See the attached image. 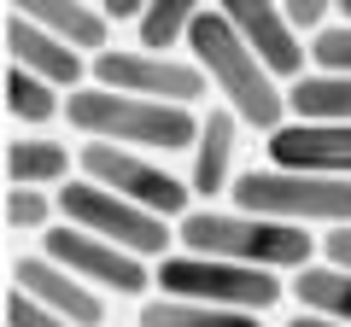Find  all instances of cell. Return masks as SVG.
I'll return each mask as SVG.
<instances>
[{
  "label": "cell",
  "instance_id": "obj_1",
  "mask_svg": "<svg viewBox=\"0 0 351 327\" xmlns=\"http://www.w3.org/2000/svg\"><path fill=\"white\" fill-rule=\"evenodd\" d=\"M176 246L199 257H223V263H246V269H293L316 263L322 239L311 228L276 222V216H252V211H223V205H199L176 222Z\"/></svg>",
  "mask_w": 351,
  "mask_h": 327
},
{
  "label": "cell",
  "instance_id": "obj_2",
  "mask_svg": "<svg viewBox=\"0 0 351 327\" xmlns=\"http://www.w3.org/2000/svg\"><path fill=\"white\" fill-rule=\"evenodd\" d=\"M188 53L199 59V70L211 76V88L223 94V105L240 117V123L263 129V135H276L287 123V88L276 82V70L258 59V53L240 41V29L228 24L223 12H199V24L188 29Z\"/></svg>",
  "mask_w": 351,
  "mask_h": 327
},
{
  "label": "cell",
  "instance_id": "obj_3",
  "mask_svg": "<svg viewBox=\"0 0 351 327\" xmlns=\"http://www.w3.org/2000/svg\"><path fill=\"white\" fill-rule=\"evenodd\" d=\"M64 117L88 140H112V146H135V152H193V140H199L193 105L135 100V94L106 88V82H88V88L64 94Z\"/></svg>",
  "mask_w": 351,
  "mask_h": 327
},
{
  "label": "cell",
  "instance_id": "obj_4",
  "mask_svg": "<svg viewBox=\"0 0 351 327\" xmlns=\"http://www.w3.org/2000/svg\"><path fill=\"white\" fill-rule=\"evenodd\" d=\"M228 199H234V211L276 216L293 228H351V181L339 176H304V170L258 164V170L234 176Z\"/></svg>",
  "mask_w": 351,
  "mask_h": 327
},
{
  "label": "cell",
  "instance_id": "obj_5",
  "mask_svg": "<svg viewBox=\"0 0 351 327\" xmlns=\"http://www.w3.org/2000/svg\"><path fill=\"white\" fill-rule=\"evenodd\" d=\"M53 199H59V216H64L71 228L100 234V239H112V246H123V252L147 257V263H164V257H170V246H176V222H164V216L129 205L123 193L100 187V181H88V176L64 181Z\"/></svg>",
  "mask_w": 351,
  "mask_h": 327
},
{
  "label": "cell",
  "instance_id": "obj_6",
  "mask_svg": "<svg viewBox=\"0 0 351 327\" xmlns=\"http://www.w3.org/2000/svg\"><path fill=\"white\" fill-rule=\"evenodd\" d=\"M152 280L164 287V298H193V304H223V310H252L269 315L281 304V280L276 269H246V263H223V257H199V252H170Z\"/></svg>",
  "mask_w": 351,
  "mask_h": 327
},
{
  "label": "cell",
  "instance_id": "obj_7",
  "mask_svg": "<svg viewBox=\"0 0 351 327\" xmlns=\"http://www.w3.org/2000/svg\"><path fill=\"white\" fill-rule=\"evenodd\" d=\"M82 176L100 181V187L123 193L129 205H141V211L164 216V222H182V216L193 211V187L182 176H170L158 158H147V152L135 146H112V140H88L82 146Z\"/></svg>",
  "mask_w": 351,
  "mask_h": 327
},
{
  "label": "cell",
  "instance_id": "obj_8",
  "mask_svg": "<svg viewBox=\"0 0 351 327\" xmlns=\"http://www.w3.org/2000/svg\"><path fill=\"white\" fill-rule=\"evenodd\" d=\"M94 82L135 100H164V105H199L211 94V76L199 70V59L182 53H147V47H106L94 53Z\"/></svg>",
  "mask_w": 351,
  "mask_h": 327
},
{
  "label": "cell",
  "instance_id": "obj_9",
  "mask_svg": "<svg viewBox=\"0 0 351 327\" xmlns=\"http://www.w3.org/2000/svg\"><path fill=\"white\" fill-rule=\"evenodd\" d=\"M41 252L59 257L71 275H82L94 292L141 298L147 287H158V280H152V269H147V257L123 252V246H112V239H100V234H82V228H71V222H53L47 234H41Z\"/></svg>",
  "mask_w": 351,
  "mask_h": 327
},
{
  "label": "cell",
  "instance_id": "obj_10",
  "mask_svg": "<svg viewBox=\"0 0 351 327\" xmlns=\"http://www.w3.org/2000/svg\"><path fill=\"white\" fill-rule=\"evenodd\" d=\"M217 12L240 29V41H246L269 70H276V82H299V76L311 70V41L293 29V18L281 12V0H217Z\"/></svg>",
  "mask_w": 351,
  "mask_h": 327
},
{
  "label": "cell",
  "instance_id": "obj_11",
  "mask_svg": "<svg viewBox=\"0 0 351 327\" xmlns=\"http://www.w3.org/2000/svg\"><path fill=\"white\" fill-rule=\"evenodd\" d=\"M12 287L29 292L36 304H47V310L71 315L76 327H106V298L88 287L82 275H71L59 257H47V252H24V257H12Z\"/></svg>",
  "mask_w": 351,
  "mask_h": 327
},
{
  "label": "cell",
  "instance_id": "obj_12",
  "mask_svg": "<svg viewBox=\"0 0 351 327\" xmlns=\"http://www.w3.org/2000/svg\"><path fill=\"white\" fill-rule=\"evenodd\" d=\"M263 140H269V164L281 170L351 181V123H281Z\"/></svg>",
  "mask_w": 351,
  "mask_h": 327
},
{
  "label": "cell",
  "instance_id": "obj_13",
  "mask_svg": "<svg viewBox=\"0 0 351 327\" xmlns=\"http://www.w3.org/2000/svg\"><path fill=\"white\" fill-rule=\"evenodd\" d=\"M6 59L24 64L29 76H41V82H53L59 94H76L82 88V70H88V53L71 47L64 36H53V29L29 24V18L6 12Z\"/></svg>",
  "mask_w": 351,
  "mask_h": 327
},
{
  "label": "cell",
  "instance_id": "obj_14",
  "mask_svg": "<svg viewBox=\"0 0 351 327\" xmlns=\"http://www.w3.org/2000/svg\"><path fill=\"white\" fill-rule=\"evenodd\" d=\"M234 123L240 117L228 105H211L199 117V140L188 152V187L199 199H228V187H234V176H228L234 170Z\"/></svg>",
  "mask_w": 351,
  "mask_h": 327
},
{
  "label": "cell",
  "instance_id": "obj_15",
  "mask_svg": "<svg viewBox=\"0 0 351 327\" xmlns=\"http://www.w3.org/2000/svg\"><path fill=\"white\" fill-rule=\"evenodd\" d=\"M6 12H18V18H29V24L64 36L71 47H82L88 59L112 47V18L100 12V0H6Z\"/></svg>",
  "mask_w": 351,
  "mask_h": 327
},
{
  "label": "cell",
  "instance_id": "obj_16",
  "mask_svg": "<svg viewBox=\"0 0 351 327\" xmlns=\"http://www.w3.org/2000/svg\"><path fill=\"white\" fill-rule=\"evenodd\" d=\"M76 158L71 146H59V140L47 135H12L6 140V187H64Z\"/></svg>",
  "mask_w": 351,
  "mask_h": 327
},
{
  "label": "cell",
  "instance_id": "obj_17",
  "mask_svg": "<svg viewBox=\"0 0 351 327\" xmlns=\"http://www.w3.org/2000/svg\"><path fill=\"white\" fill-rule=\"evenodd\" d=\"M287 105L299 123H351V76L304 70L299 82H287Z\"/></svg>",
  "mask_w": 351,
  "mask_h": 327
},
{
  "label": "cell",
  "instance_id": "obj_18",
  "mask_svg": "<svg viewBox=\"0 0 351 327\" xmlns=\"http://www.w3.org/2000/svg\"><path fill=\"white\" fill-rule=\"evenodd\" d=\"M293 298H299V310L311 315H328V322H351V269H334V263H304L299 275H293Z\"/></svg>",
  "mask_w": 351,
  "mask_h": 327
},
{
  "label": "cell",
  "instance_id": "obj_19",
  "mask_svg": "<svg viewBox=\"0 0 351 327\" xmlns=\"http://www.w3.org/2000/svg\"><path fill=\"white\" fill-rule=\"evenodd\" d=\"M141 327H263L252 310H223V304H193V298H147L141 304Z\"/></svg>",
  "mask_w": 351,
  "mask_h": 327
},
{
  "label": "cell",
  "instance_id": "obj_20",
  "mask_svg": "<svg viewBox=\"0 0 351 327\" xmlns=\"http://www.w3.org/2000/svg\"><path fill=\"white\" fill-rule=\"evenodd\" d=\"M199 12H211L205 0H152L135 18V47L147 53H176V41H188V29L199 24Z\"/></svg>",
  "mask_w": 351,
  "mask_h": 327
},
{
  "label": "cell",
  "instance_id": "obj_21",
  "mask_svg": "<svg viewBox=\"0 0 351 327\" xmlns=\"http://www.w3.org/2000/svg\"><path fill=\"white\" fill-rule=\"evenodd\" d=\"M6 112L18 117V123H53V117L64 112V94L53 88V82H41V76H29L24 64H6Z\"/></svg>",
  "mask_w": 351,
  "mask_h": 327
},
{
  "label": "cell",
  "instance_id": "obj_22",
  "mask_svg": "<svg viewBox=\"0 0 351 327\" xmlns=\"http://www.w3.org/2000/svg\"><path fill=\"white\" fill-rule=\"evenodd\" d=\"M59 199H47L41 187H6V234H47Z\"/></svg>",
  "mask_w": 351,
  "mask_h": 327
},
{
  "label": "cell",
  "instance_id": "obj_23",
  "mask_svg": "<svg viewBox=\"0 0 351 327\" xmlns=\"http://www.w3.org/2000/svg\"><path fill=\"white\" fill-rule=\"evenodd\" d=\"M311 64H316V70L351 76V24H346V18H339V24H322L311 36Z\"/></svg>",
  "mask_w": 351,
  "mask_h": 327
},
{
  "label": "cell",
  "instance_id": "obj_24",
  "mask_svg": "<svg viewBox=\"0 0 351 327\" xmlns=\"http://www.w3.org/2000/svg\"><path fill=\"white\" fill-rule=\"evenodd\" d=\"M6 327H76L71 315H59V310H47V304H36L29 292H6Z\"/></svg>",
  "mask_w": 351,
  "mask_h": 327
},
{
  "label": "cell",
  "instance_id": "obj_25",
  "mask_svg": "<svg viewBox=\"0 0 351 327\" xmlns=\"http://www.w3.org/2000/svg\"><path fill=\"white\" fill-rule=\"evenodd\" d=\"M281 12L293 18L299 36H316V29L328 24V12H339V0H281Z\"/></svg>",
  "mask_w": 351,
  "mask_h": 327
},
{
  "label": "cell",
  "instance_id": "obj_26",
  "mask_svg": "<svg viewBox=\"0 0 351 327\" xmlns=\"http://www.w3.org/2000/svg\"><path fill=\"white\" fill-rule=\"evenodd\" d=\"M322 263L351 269V228H328V234H322Z\"/></svg>",
  "mask_w": 351,
  "mask_h": 327
},
{
  "label": "cell",
  "instance_id": "obj_27",
  "mask_svg": "<svg viewBox=\"0 0 351 327\" xmlns=\"http://www.w3.org/2000/svg\"><path fill=\"white\" fill-rule=\"evenodd\" d=\"M147 6H152V0H100V12L112 18V24H129V18H141Z\"/></svg>",
  "mask_w": 351,
  "mask_h": 327
},
{
  "label": "cell",
  "instance_id": "obj_28",
  "mask_svg": "<svg viewBox=\"0 0 351 327\" xmlns=\"http://www.w3.org/2000/svg\"><path fill=\"white\" fill-rule=\"evenodd\" d=\"M287 327H351V322H328V315H311V310H299Z\"/></svg>",
  "mask_w": 351,
  "mask_h": 327
},
{
  "label": "cell",
  "instance_id": "obj_29",
  "mask_svg": "<svg viewBox=\"0 0 351 327\" xmlns=\"http://www.w3.org/2000/svg\"><path fill=\"white\" fill-rule=\"evenodd\" d=\"M339 18H346V24H351V0H339Z\"/></svg>",
  "mask_w": 351,
  "mask_h": 327
}]
</instances>
